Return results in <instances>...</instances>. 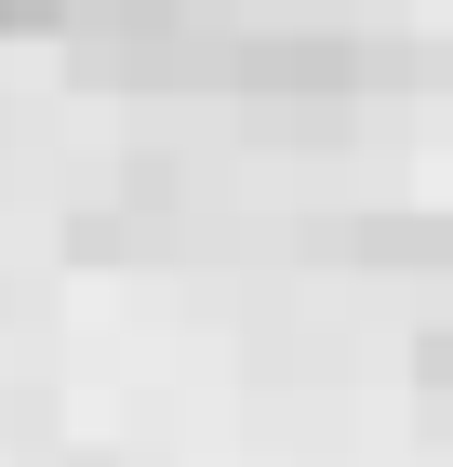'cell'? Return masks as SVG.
<instances>
[{
	"label": "cell",
	"instance_id": "obj_1",
	"mask_svg": "<svg viewBox=\"0 0 453 467\" xmlns=\"http://www.w3.org/2000/svg\"><path fill=\"white\" fill-rule=\"evenodd\" d=\"M241 40L213 27L201 0H94V27H80V67L94 80H187V67H227Z\"/></svg>",
	"mask_w": 453,
	"mask_h": 467
},
{
	"label": "cell",
	"instance_id": "obj_2",
	"mask_svg": "<svg viewBox=\"0 0 453 467\" xmlns=\"http://www.w3.org/2000/svg\"><path fill=\"white\" fill-rule=\"evenodd\" d=\"M414 374H427V400H453V334H427V348H414Z\"/></svg>",
	"mask_w": 453,
	"mask_h": 467
},
{
	"label": "cell",
	"instance_id": "obj_3",
	"mask_svg": "<svg viewBox=\"0 0 453 467\" xmlns=\"http://www.w3.org/2000/svg\"><path fill=\"white\" fill-rule=\"evenodd\" d=\"M54 14H67V0H0V27H54Z\"/></svg>",
	"mask_w": 453,
	"mask_h": 467
}]
</instances>
